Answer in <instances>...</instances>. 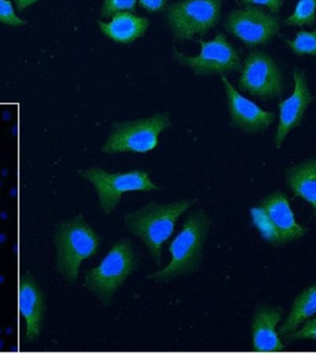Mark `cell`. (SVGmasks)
<instances>
[{
    "label": "cell",
    "mask_w": 316,
    "mask_h": 354,
    "mask_svg": "<svg viewBox=\"0 0 316 354\" xmlns=\"http://www.w3.org/2000/svg\"><path fill=\"white\" fill-rule=\"evenodd\" d=\"M213 221L204 209L193 210L168 245V264L147 275L155 284H166L182 277L198 273L204 261V248Z\"/></svg>",
    "instance_id": "6da1fadb"
},
{
    "label": "cell",
    "mask_w": 316,
    "mask_h": 354,
    "mask_svg": "<svg viewBox=\"0 0 316 354\" xmlns=\"http://www.w3.org/2000/svg\"><path fill=\"white\" fill-rule=\"evenodd\" d=\"M197 202L198 198L177 199L168 203L151 201L140 209L127 212L123 223L127 231L146 246L152 263L160 267L164 245L173 235L177 221Z\"/></svg>",
    "instance_id": "7a4b0ae2"
},
{
    "label": "cell",
    "mask_w": 316,
    "mask_h": 354,
    "mask_svg": "<svg viewBox=\"0 0 316 354\" xmlns=\"http://www.w3.org/2000/svg\"><path fill=\"white\" fill-rule=\"evenodd\" d=\"M141 264L140 252L129 238L116 241L96 267L83 276V287L105 307L112 304L116 292Z\"/></svg>",
    "instance_id": "3957f363"
},
{
    "label": "cell",
    "mask_w": 316,
    "mask_h": 354,
    "mask_svg": "<svg viewBox=\"0 0 316 354\" xmlns=\"http://www.w3.org/2000/svg\"><path fill=\"white\" fill-rule=\"evenodd\" d=\"M55 270L69 283L78 281L80 265L96 256L103 243V237L88 223L85 216L78 214L60 221L54 234Z\"/></svg>",
    "instance_id": "277c9868"
},
{
    "label": "cell",
    "mask_w": 316,
    "mask_h": 354,
    "mask_svg": "<svg viewBox=\"0 0 316 354\" xmlns=\"http://www.w3.org/2000/svg\"><path fill=\"white\" fill-rule=\"evenodd\" d=\"M171 124L169 112L113 124L101 151L105 154L148 153L157 148L161 133L168 129Z\"/></svg>",
    "instance_id": "5b68a950"
},
{
    "label": "cell",
    "mask_w": 316,
    "mask_h": 354,
    "mask_svg": "<svg viewBox=\"0 0 316 354\" xmlns=\"http://www.w3.org/2000/svg\"><path fill=\"white\" fill-rule=\"evenodd\" d=\"M249 212L252 223L271 245H287L308 232L307 228L297 223L288 196L279 191L269 194Z\"/></svg>",
    "instance_id": "8992f818"
},
{
    "label": "cell",
    "mask_w": 316,
    "mask_h": 354,
    "mask_svg": "<svg viewBox=\"0 0 316 354\" xmlns=\"http://www.w3.org/2000/svg\"><path fill=\"white\" fill-rule=\"evenodd\" d=\"M78 174L93 185L99 207L107 215L118 207L125 194L157 192L160 190V187L152 181L151 173L141 169L108 173L104 169L94 166L82 169Z\"/></svg>",
    "instance_id": "52a82bcc"
},
{
    "label": "cell",
    "mask_w": 316,
    "mask_h": 354,
    "mask_svg": "<svg viewBox=\"0 0 316 354\" xmlns=\"http://www.w3.org/2000/svg\"><path fill=\"white\" fill-rule=\"evenodd\" d=\"M221 10L222 0H182L166 8V21L176 40L188 41L215 27Z\"/></svg>",
    "instance_id": "ba28073f"
},
{
    "label": "cell",
    "mask_w": 316,
    "mask_h": 354,
    "mask_svg": "<svg viewBox=\"0 0 316 354\" xmlns=\"http://www.w3.org/2000/svg\"><path fill=\"white\" fill-rule=\"evenodd\" d=\"M238 86L240 91L261 100L279 98L284 91V77L270 55L254 50L241 65Z\"/></svg>",
    "instance_id": "9c48e42d"
},
{
    "label": "cell",
    "mask_w": 316,
    "mask_h": 354,
    "mask_svg": "<svg viewBox=\"0 0 316 354\" xmlns=\"http://www.w3.org/2000/svg\"><path fill=\"white\" fill-rule=\"evenodd\" d=\"M201 51L190 57L174 50V58L188 66L197 76H211L240 71L241 60L238 50L229 43L224 33H218L211 41H200Z\"/></svg>",
    "instance_id": "30bf717a"
},
{
    "label": "cell",
    "mask_w": 316,
    "mask_h": 354,
    "mask_svg": "<svg viewBox=\"0 0 316 354\" xmlns=\"http://www.w3.org/2000/svg\"><path fill=\"white\" fill-rule=\"evenodd\" d=\"M224 26L248 47L268 44L280 30L276 17L255 5L230 12Z\"/></svg>",
    "instance_id": "8fae6325"
},
{
    "label": "cell",
    "mask_w": 316,
    "mask_h": 354,
    "mask_svg": "<svg viewBox=\"0 0 316 354\" xmlns=\"http://www.w3.org/2000/svg\"><path fill=\"white\" fill-rule=\"evenodd\" d=\"M292 76L293 93L279 104V124L274 138L276 149L281 148L288 135L301 126L305 112L315 100L304 69H294Z\"/></svg>",
    "instance_id": "7c38bea8"
},
{
    "label": "cell",
    "mask_w": 316,
    "mask_h": 354,
    "mask_svg": "<svg viewBox=\"0 0 316 354\" xmlns=\"http://www.w3.org/2000/svg\"><path fill=\"white\" fill-rule=\"evenodd\" d=\"M221 80L226 91L231 126L247 134L266 131L276 120V113L262 109L251 100L241 95L226 76H221Z\"/></svg>",
    "instance_id": "4fadbf2b"
},
{
    "label": "cell",
    "mask_w": 316,
    "mask_h": 354,
    "mask_svg": "<svg viewBox=\"0 0 316 354\" xmlns=\"http://www.w3.org/2000/svg\"><path fill=\"white\" fill-rule=\"evenodd\" d=\"M282 309L276 306L260 304L255 309L251 324L252 346L258 353H273L284 351L280 340L277 326L281 320Z\"/></svg>",
    "instance_id": "5bb4252c"
},
{
    "label": "cell",
    "mask_w": 316,
    "mask_h": 354,
    "mask_svg": "<svg viewBox=\"0 0 316 354\" xmlns=\"http://www.w3.org/2000/svg\"><path fill=\"white\" fill-rule=\"evenodd\" d=\"M19 306L26 323L25 339L29 342H35L40 336L46 303L40 287L30 273L25 274L19 281Z\"/></svg>",
    "instance_id": "9a60e30c"
},
{
    "label": "cell",
    "mask_w": 316,
    "mask_h": 354,
    "mask_svg": "<svg viewBox=\"0 0 316 354\" xmlns=\"http://www.w3.org/2000/svg\"><path fill=\"white\" fill-rule=\"evenodd\" d=\"M108 22L97 21L103 35L115 43L129 44L141 37L148 29L150 21L130 11L119 12L111 17Z\"/></svg>",
    "instance_id": "2e32d148"
},
{
    "label": "cell",
    "mask_w": 316,
    "mask_h": 354,
    "mask_svg": "<svg viewBox=\"0 0 316 354\" xmlns=\"http://www.w3.org/2000/svg\"><path fill=\"white\" fill-rule=\"evenodd\" d=\"M286 180L294 196L312 205L316 214V159H310L291 166Z\"/></svg>",
    "instance_id": "e0dca14e"
},
{
    "label": "cell",
    "mask_w": 316,
    "mask_h": 354,
    "mask_svg": "<svg viewBox=\"0 0 316 354\" xmlns=\"http://www.w3.org/2000/svg\"><path fill=\"white\" fill-rule=\"evenodd\" d=\"M316 314V285L302 290L294 300L290 314L280 326L279 334L287 337Z\"/></svg>",
    "instance_id": "ac0fdd59"
},
{
    "label": "cell",
    "mask_w": 316,
    "mask_h": 354,
    "mask_svg": "<svg viewBox=\"0 0 316 354\" xmlns=\"http://www.w3.org/2000/svg\"><path fill=\"white\" fill-rule=\"evenodd\" d=\"M316 21V0H299L294 12L285 21L288 26H313Z\"/></svg>",
    "instance_id": "d6986e66"
},
{
    "label": "cell",
    "mask_w": 316,
    "mask_h": 354,
    "mask_svg": "<svg viewBox=\"0 0 316 354\" xmlns=\"http://www.w3.org/2000/svg\"><path fill=\"white\" fill-rule=\"evenodd\" d=\"M291 51L297 55L316 57V30H302L293 40H285Z\"/></svg>",
    "instance_id": "ffe728a7"
},
{
    "label": "cell",
    "mask_w": 316,
    "mask_h": 354,
    "mask_svg": "<svg viewBox=\"0 0 316 354\" xmlns=\"http://www.w3.org/2000/svg\"><path fill=\"white\" fill-rule=\"evenodd\" d=\"M138 0H104L103 2L101 15L104 18H111L116 13L124 11L135 10Z\"/></svg>",
    "instance_id": "44dd1931"
},
{
    "label": "cell",
    "mask_w": 316,
    "mask_h": 354,
    "mask_svg": "<svg viewBox=\"0 0 316 354\" xmlns=\"http://www.w3.org/2000/svg\"><path fill=\"white\" fill-rule=\"evenodd\" d=\"M0 22L12 27L24 26L27 24L25 19L16 15L12 3L10 0H0Z\"/></svg>",
    "instance_id": "7402d4cb"
},
{
    "label": "cell",
    "mask_w": 316,
    "mask_h": 354,
    "mask_svg": "<svg viewBox=\"0 0 316 354\" xmlns=\"http://www.w3.org/2000/svg\"><path fill=\"white\" fill-rule=\"evenodd\" d=\"M288 342L299 339H312L316 342V317L305 321L304 326H299L292 334L286 337Z\"/></svg>",
    "instance_id": "603a6c76"
},
{
    "label": "cell",
    "mask_w": 316,
    "mask_h": 354,
    "mask_svg": "<svg viewBox=\"0 0 316 354\" xmlns=\"http://www.w3.org/2000/svg\"><path fill=\"white\" fill-rule=\"evenodd\" d=\"M244 5L265 6L272 14H279L283 5L282 0H241Z\"/></svg>",
    "instance_id": "cb8c5ba5"
},
{
    "label": "cell",
    "mask_w": 316,
    "mask_h": 354,
    "mask_svg": "<svg viewBox=\"0 0 316 354\" xmlns=\"http://www.w3.org/2000/svg\"><path fill=\"white\" fill-rule=\"evenodd\" d=\"M140 6L147 12H161L165 10L166 0H138Z\"/></svg>",
    "instance_id": "d4e9b609"
},
{
    "label": "cell",
    "mask_w": 316,
    "mask_h": 354,
    "mask_svg": "<svg viewBox=\"0 0 316 354\" xmlns=\"http://www.w3.org/2000/svg\"><path fill=\"white\" fill-rule=\"evenodd\" d=\"M15 5L19 11L26 10L28 7L35 4L39 0H14Z\"/></svg>",
    "instance_id": "484cf974"
}]
</instances>
